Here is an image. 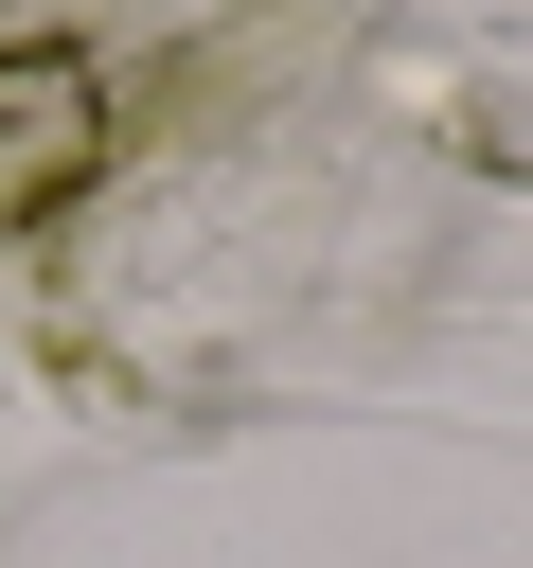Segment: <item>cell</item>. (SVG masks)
Masks as SVG:
<instances>
[{
    "label": "cell",
    "instance_id": "obj_1",
    "mask_svg": "<svg viewBox=\"0 0 533 568\" xmlns=\"http://www.w3.org/2000/svg\"><path fill=\"white\" fill-rule=\"evenodd\" d=\"M53 106L89 124V53H71V36H36V53H0V124H53Z\"/></svg>",
    "mask_w": 533,
    "mask_h": 568
}]
</instances>
